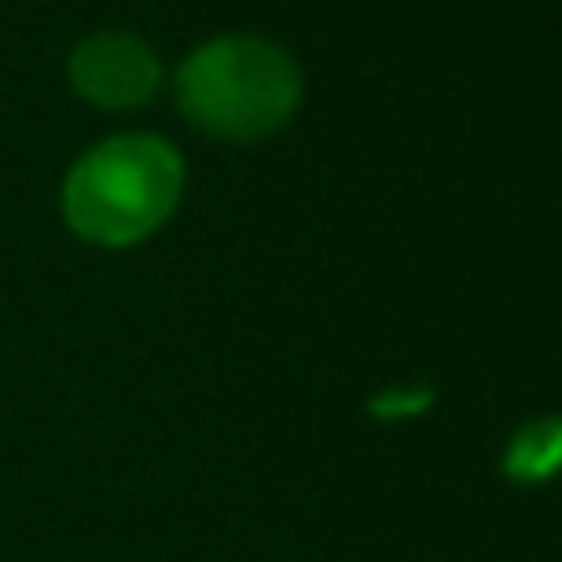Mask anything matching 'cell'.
Segmentation results:
<instances>
[{
  "instance_id": "1",
  "label": "cell",
  "mask_w": 562,
  "mask_h": 562,
  "mask_svg": "<svg viewBox=\"0 0 562 562\" xmlns=\"http://www.w3.org/2000/svg\"><path fill=\"white\" fill-rule=\"evenodd\" d=\"M184 193V158L154 132L97 140L75 158L61 184L70 233L92 246H136L171 220Z\"/></svg>"
},
{
  "instance_id": "2",
  "label": "cell",
  "mask_w": 562,
  "mask_h": 562,
  "mask_svg": "<svg viewBox=\"0 0 562 562\" xmlns=\"http://www.w3.org/2000/svg\"><path fill=\"white\" fill-rule=\"evenodd\" d=\"M303 97L294 57L263 35H215L176 70L180 114L220 140H263L281 132Z\"/></svg>"
},
{
  "instance_id": "4",
  "label": "cell",
  "mask_w": 562,
  "mask_h": 562,
  "mask_svg": "<svg viewBox=\"0 0 562 562\" xmlns=\"http://www.w3.org/2000/svg\"><path fill=\"white\" fill-rule=\"evenodd\" d=\"M562 470V417H531L505 443V474L518 483H540Z\"/></svg>"
},
{
  "instance_id": "3",
  "label": "cell",
  "mask_w": 562,
  "mask_h": 562,
  "mask_svg": "<svg viewBox=\"0 0 562 562\" xmlns=\"http://www.w3.org/2000/svg\"><path fill=\"white\" fill-rule=\"evenodd\" d=\"M70 88L97 110H140L162 88V57L136 31H92L66 57Z\"/></svg>"
}]
</instances>
